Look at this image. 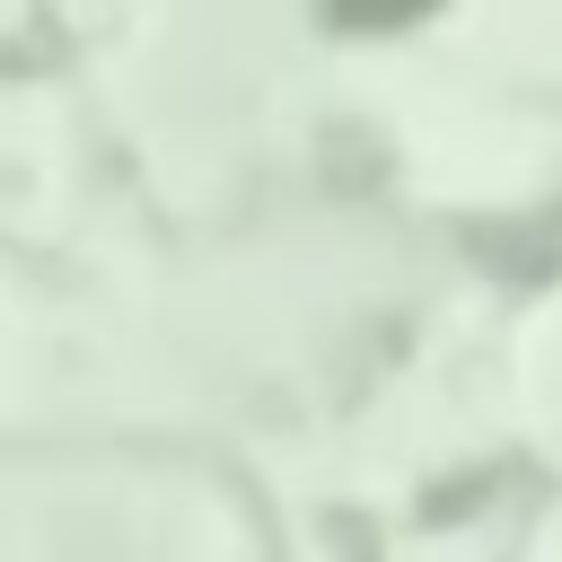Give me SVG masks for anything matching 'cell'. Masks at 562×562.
I'll return each mask as SVG.
<instances>
[{
  "label": "cell",
  "mask_w": 562,
  "mask_h": 562,
  "mask_svg": "<svg viewBox=\"0 0 562 562\" xmlns=\"http://www.w3.org/2000/svg\"><path fill=\"white\" fill-rule=\"evenodd\" d=\"M351 562H369V553H360V544H351Z\"/></svg>",
  "instance_id": "obj_2"
},
{
  "label": "cell",
  "mask_w": 562,
  "mask_h": 562,
  "mask_svg": "<svg viewBox=\"0 0 562 562\" xmlns=\"http://www.w3.org/2000/svg\"><path fill=\"white\" fill-rule=\"evenodd\" d=\"M474 255H509V281H544V272H553V237H501V228H474Z\"/></svg>",
  "instance_id": "obj_1"
}]
</instances>
